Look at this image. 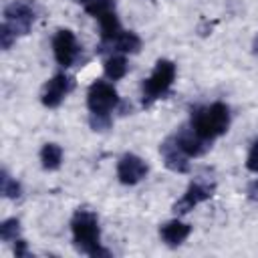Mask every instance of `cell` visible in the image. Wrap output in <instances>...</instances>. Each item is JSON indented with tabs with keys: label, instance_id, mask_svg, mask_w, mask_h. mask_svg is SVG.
Returning a JSON list of instances; mask_svg holds the SVG:
<instances>
[{
	"label": "cell",
	"instance_id": "1",
	"mask_svg": "<svg viewBox=\"0 0 258 258\" xmlns=\"http://www.w3.org/2000/svg\"><path fill=\"white\" fill-rule=\"evenodd\" d=\"M191 129L202 135L208 141H214L216 137L224 135L230 127V109L228 105L216 101L212 105L206 107H196L191 111V119H189Z\"/></svg>",
	"mask_w": 258,
	"mask_h": 258
},
{
	"label": "cell",
	"instance_id": "2",
	"mask_svg": "<svg viewBox=\"0 0 258 258\" xmlns=\"http://www.w3.org/2000/svg\"><path fill=\"white\" fill-rule=\"evenodd\" d=\"M71 232H73L75 248L81 254L93 258V254L101 246V228L97 214L91 210H77L71 220Z\"/></svg>",
	"mask_w": 258,
	"mask_h": 258
},
{
	"label": "cell",
	"instance_id": "3",
	"mask_svg": "<svg viewBox=\"0 0 258 258\" xmlns=\"http://www.w3.org/2000/svg\"><path fill=\"white\" fill-rule=\"evenodd\" d=\"M175 81V64L169 58H159L151 71V75L143 81L141 93H143V107H149L163 95H167L169 87Z\"/></svg>",
	"mask_w": 258,
	"mask_h": 258
},
{
	"label": "cell",
	"instance_id": "4",
	"mask_svg": "<svg viewBox=\"0 0 258 258\" xmlns=\"http://www.w3.org/2000/svg\"><path fill=\"white\" fill-rule=\"evenodd\" d=\"M34 20H36V6L32 0H14L4 8V24L16 36L28 34Z\"/></svg>",
	"mask_w": 258,
	"mask_h": 258
},
{
	"label": "cell",
	"instance_id": "5",
	"mask_svg": "<svg viewBox=\"0 0 258 258\" xmlns=\"http://www.w3.org/2000/svg\"><path fill=\"white\" fill-rule=\"evenodd\" d=\"M119 95L117 89L107 83V81H95L91 83L89 91H87V107L91 113H99V115H111L113 109L119 107Z\"/></svg>",
	"mask_w": 258,
	"mask_h": 258
},
{
	"label": "cell",
	"instance_id": "6",
	"mask_svg": "<svg viewBox=\"0 0 258 258\" xmlns=\"http://www.w3.org/2000/svg\"><path fill=\"white\" fill-rule=\"evenodd\" d=\"M73 89H75V79L64 73H56L52 79H48L44 83L42 93H40V103L48 109H54L64 101V97Z\"/></svg>",
	"mask_w": 258,
	"mask_h": 258
},
{
	"label": "cell",
	"instance_id": "7",
	"mask_svg": "<svg viewBox=\"0 0 258 258\" xmlns=\"http://www.w3.org/2000/svg\"><path fill=\"white\" fill-rule=\"evenodd\" d=\"M52 52H54L56 62L62 69H69L79 56V42H77L75 32L69 28L56 30V34L52 36Z\"/></svg>",
	"mask_w": 258,
	"mask_h": 258
},
{
	"label": "cell",
	"instance_id": "8",
	"mask_svg": "<svg viewBox=\"0 0 258 258\" xmlns=\"http://www.w3.org/2000/svg\"><path fill=\"white\" fill-rule=\"evenodd\" d=\"M214 189L216 185L210 183V181H191L187 185V189L183 191V196L173 204V212L175 214H187L189 210H194L198 204L210 200L214 196Z\"/></svg>",
	"mask_w": 258,
	"mask_h": 258
},
{
	"label": "cell",
	"instance_id": "9",
	"mask_svg": "<svg viewBox=\"0 0 258 258\" xmlns=\"http://www.w3.org/2000/svg\"><path fill=\"white\" fill-rule=\"evenodd\" d=\"M147 163L135 153H123L117 161V179L123 185H135L147 175Z\"/></svg>",
	"mask_w": 258,
	"mask_h": 258
},
{
	"label": "cell",
	"instance_id": "10",
	"mask_svg": "<svg viewBox=\"0 0 258 258\" xmlns=\"http://www.w3.org/2000/svg\"><path fill=\"white\" fill-rule=\"evenodd\" d=\"M159 153L163 159V165L173 171V173H187L189 171V161L187 155L181 151V147L177 145V141L173 137H167L161 145H159Z\"/></svg>",
	"mask_w": 258,
	"mask_h": 258
},
{
	"label": "cell",
	"instance_id": "11",
	"mask_svg": "<svg viewBox=\"0 0 258 258\" xmlns=\"http://www.w3.org/2000/svg\"><path fill=\"white\" fill-rule=\"evenodd\" d=\"M173 139L177 141V145L181 147V151L187 155V157H200V155H204L212 145V141H208V139H204L202 135H198L194 129H191V125L189 127H181L175 135H173Z\"/></svg>",
	"mask_w": 258,
	"mask_h": 258
},
{
	"label": "cell",
	"instance_id": "12",
	"mask_svg": "<svg viewBox=\"0 0 258 258\" xmlns=\"http://www.w3.org/2000/svg\"><path fill=\"white\" fill-rule=\"evenodd\" d=\"M189 234H191V226L185 224V222H181V220H177V218L159 226V238L169 248H175V246L183 244Z\"/></svg>",
	"mask_w": 258,
	"mask_h": 258
},
{
	"label": "cell",
	"instance_id": "13",
	"mask_svg": "<svg viewBox=\"0 0 258 258\" xmlns=\"http://www.w3.org/2000/svg\"><path fill=\"white\" fill-rule=\"evenodd\" d=\"M107 46L111 50L121 52V54H137L141 50V38L135 32H131V30H121L111 42L101 44V50H105Z\"/></svg>",
	"mask_w": 258,
	"mask_h": 258
},
{
	"label": "cell",
	"instance_id": "14",
	"mask_svg": "<svg viewBox=\"0 0 258 258\" xmlns=\"http://www.w3.org/2000/svg\"><path fill=\"white\" fill-rule=\"evenodd\" d=\"M40 163L46 171H54L62 163V147L58 143H44L40 149Z\"/></svg>",
	"mask_w": 258,
	"mask_h": 258
},
{
	"label": "cell",
	"instance_id": "15",
	"mask_svg": "<svg viewBox=\"0 0 258 258\" xmlns=\"http://www.w3.org/2000/svg\"><path fill=\"white\" fill-rule=\"evenodd\" d=\"M99 26H101V44H107L111 42L123 28H121V22L117 18V12H107L99 18Z\"/></svg>",
	"mask_w": 258,
	"mask_h": 258
},
{
	"label": "cell",
	"instance_id": "16",
	"mask_svg": "<svg viewBox=\"0 0 258 258\" xmlns=\"http://www.w3.org/2000/svg\"><path fill=\"white\" fill-rule=\"evenodd\" d=\"M127 58L123 56V54H111L107 60H105V64H103V71H105V77L109 79V81H119V79H123L125 75H127Z\"/></svg>",
	"mask_w": 258,
	"mask_h": 258
},
{
	"label": "cell",
	"instance_id": "17",
	"mask_svg": "<svg viewBox=\"0 0 258 258\" xmlns=\"http://www.w3.org/2000/svg\"><path fill=\"white\" fill-rule=\"evenodd\" d=\"M0 191H2L4 198L16 200V198H20V194H22V185H20L6 169H2V173H0Z\"/></svg>",
	"mask_w": 258,
	"mask_h": 258
},
{
	"label": "cell",
	"instance_id": "18",
	"mask_svg": "<svg viewBox=\"0 0 258 258\" xmlns=\"http://www.w3.org/2000/svg\"><path fill=\"white\" fill-rule=\"evenodd\" d=\"M20 238V222L18 218H6L0 222V240L2 242H16Z\"/></svg>",
	"mask_w": 258,
	"mask_h": 258
},
{
	"label": "cell",
	"instance_id": "19",
	"mask_svg": "<svg viewBox=\"0 0 258 258\" xmlns=\"http://www.w3.org/2000/svg\"><path fill=\"white\" fill-rule=\"evenodd\" d=\"M85 12L99 20L103 14L115 12V0H91L89 4H85Z\"/></svg>",
	"mask_w": 258,
	"mask_h": 258
},
{
	"label": "cell",
	"instance_id": "20",
	"mask_svg": "<svg viewBox=\"0 0 258 258\" xmlns=\"http://www.w3.org/2000/svg\"><path fill=\"white\" fill-rule=\"evenodd\" d=\"M113 119L111 115H99V113H91L89 115V125L93 131H107L111 127Z\"/></svg>",
	"mask_w": 258,
	"mask_h": 258
},
{
	"label": "cell",
	"instance_id": "21",
	"mask_svg": "<svg viewBox=\"0 0 258 258\" xmlns=\"http://www.w3.org/2000/svg\"><path fill=\"white\" fill-rule=\"evenodd\" d=\"M246 169L252 171V173H258V137L250 145V151H248V157H246Z\"/></svg>",
	"mask_w": 258,
	"mask_h": 258
},
{
	"label": "cell",
	"instance_id": "22",
	"mask_svg": "<svg viewBox=\"0 0 258 258\" xmlns=\"http://www.w3.org/2000/svg\"><path fill=\"white\" fill-rule=\"evenodd\" d=\"M16 38H18V36L2 22V24H0V46H2V50H8V48L16 42Z\"/></svg>",
	"mask_w": 258,
	"mask_h": 258
},
{
	"label": "cell",
	"instance_id": "23",
	"mask_svg": "<svg viewBox=\"0 0 258 258\" xmlns=\"http://www.w3.org/2000/svg\"><path fill=\"white\" fill-rule=\"evenodd\" d=\"M14 256L16 258H28L30 256L28 246H26V240H22V238L16 240V244H14Z\"/></svg>",
	"mask_w": 258,
	"mask_h": 258
},
{
	"label": "cell",
	"instance_id": "24",
	"mask_svg": "<svg viewBox=\"0 0 258 258\" xmlns=\"http://www.w3.org/2000/svg\"><path fill=\"white\" fill-rule=\"evenodd\" d=\"M248 194H250V198H252V200H258V179L250 183V187H248Z\"/></svg>",
	"mask_w": 258,
	"mask_h": 258
},
{
	"label": "cell",
	"instance_id": "25",
	"mask_svg": "<svg viewBox=\"0 0 258 258\" xmlns=\"http://www.w3.org/2000/svg\"><path fill=\"white\" fill-rule=\"evenodd\" d=\"M252 54H254V56H258V34L252 38Z\"/></svg>",
	"mask_w": 258,
	"mask_h": 258
},
{
	"label": "cell",
	"instance_id": "26",
	"mask_svg": "<svg viewBox=\"0 0 258 258\" xmlns=\"http://www.w3.org/2000/svg\"><path fill=\"white\" fill-rule=\"evenodd\" d=\"M73 2H77V4H83V6H85V4H89L91 0H73Z\"/></svg>",
	"mask_w": 258,
	"mask_h": 258
}]
</instances>
